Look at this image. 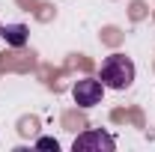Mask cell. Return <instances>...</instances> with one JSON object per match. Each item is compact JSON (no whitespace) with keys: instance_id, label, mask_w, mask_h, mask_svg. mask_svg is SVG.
Returning a JSON list of instances; mask_svg holds the SVG:
<instances>
[{"instance_id":"1","label":"cell","mask_w":155,"mask_h":152,"mask_svg":"<svg viewBox=\"0 0 155 152\" xmlns=\"http://www.w3.org/2000/svg\"><path fill=\"white\" fill-rule=\"evenodd\" d=\"M107 90H125L134 81V63L122 54H110L101 63V78H98Z\"/></svg>"},{"instance_id":"5","label":"cell","mask_w":155,"mask_h":152,"mask_svg":"<svg viewBox=\"0 0 155 152\" xmlns=\"http://www.w3.org/2000/svg\"><path fill=\"white\" fill-rule=\"evenodd\" d=\"M36 146H39V149H54V152H57V140H51V137H42Z\"/></svg>"},{"instance_id":"4","label":"cell","mask_w":155,"mask_h":152,"mask_svg":"<svg viewBox=\"0 0 155 152\" xmlns=\"http://www.w3.org/2000/svg\"><path fill=\"white\" fill-rule=\"evenodd\" d=\"M0 33H3V39H6L9 45H15V48H21V45L27 42V27H24V24H9V27H3Z\"/></svg>"},{"instance_id":"3","label":"cell","mask_w":155,"mask_h":152,"mask_svg":"<svg viewBox=\"0 0 155 152\" xmlns=\"http://www.w3.org/2000/svg\"><path fill=\"white\" fill-rule=\"evenodd\" d=\"M72 149L75 152H101V149L110 152V149H116V140L110 134H104V131H87V134H81V137H75Z\"/></svg>"},{"instance_id":"2","label":"cell","mask_w":155,"mask_h":152,"mask_svg":"<svg viewBox=\"0 0 155 152\" xmlns=\"http://www.w3.org/2000/svg\"><path fill=\"white\" fill-rule=\"evenodd\" d=\"M101 93H104V84L96 81V78H84V81H78L75 90H72V98H75L78 107H93L101 101Z\"/></svg>"}]
</instances>
